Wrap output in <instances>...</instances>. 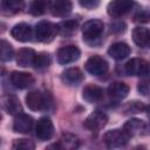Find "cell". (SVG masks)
<instances>
[{"label":"cell","instance_id":"obj_1","mask_svg":"<svg viewBox=\"0 0 150 150\" xmlns=\"http://www.w3.org/2000/svg\"><path fill=\"white\" fill-rule=\"evenodd\" d=\"M26 104L27 107L33 110V111H40V110H46L49 108L52 103V97L48 93H42V91H30L27 94L26 98Z\"/></svg>","mask_w":150,"mask_h":150},{"label":"cell","instance_id":"obj_2","mask_svg":"<svg viewBox=\"0 0 150 150\" xmlns=\"http://www.w3.org/2000/svg\"><path fill=\"white\" fill-rule=\"evenodd\" d=\"M57 34V26L50 21H40L35 26V38L40 42H50Z\"/></svg>","mask_w":150,"mask_h":150},{"label":"cell","instance_id":"obj_3","mask_svg":"<svg viewBox=\"0 0 150 150\" xmlns=\"http://www.w3.org/2000/svg\"><path fill=\"white\" fill-rule=\"evenodd\" d=\"M103 29H104V25L101 20H97V19L88 20L82 26L83 39L87 40L88 42L98 40L103 33Z\"/></svg>","mask_w":150,"mask_h":150},{"label":"cell","instance_id":"obj_4","mask_svg":"<svg viewBox=\"0 0 150 150\" xmlns=\"http://www.w3.org/2000/svg\"><path fill=\"white\" fill-rule=\"evenodd\" d=\"M134 7V0H111L107 6V12L111 18H121L128 14Z\"/></svg>","mask_w":150,"mask_h":150},{"label":"cell","instance_id":"obj_5","mask_svg":"<svg viewBox=\"0 0 150 150\" xmlns=\"http://www.w3.org/2000/svg\"><path fill=\"white\" fill-rule=\"evenodd\" d=\"M124 69L125 73L131 76H146L149 74V63L143 59L134 57L125 63Z\"/></svg>","mask_w":150,"mask_h":150},{"label":"cell","instance_id":"obj_6","mask_svg":"<svg viewBox=\"0 0 150 150\" xmlns=\"http://www.w3.org/2000/svg\"><path fill=\"white\" fill-rule=\"evenodd\" d=\"M129 141L128 135L120 129L109 130L103 135V142L109 148H121L124 146Z\"/></svg>","mask_w":150,"mask_h":150},{"label":"cell","instance_id":"obj_7","mask_svg":"<svg viewBox=\"0 0 150 150\" xmlns=\"http://www.w3.org/2000/svg\"><path fill=\"white\" fill-rule=\"evenodd\" d=\"M80 55H81L80 49L74 45H69V46L61 47L57 50L56 59L60 64H69V63L75 62L76 60H79Z\"/></svg>","mask_w":150,"mask_h":150},{"label":"cell","instance_id":"obj_8","mask_svg":"<svg viewBox=\"0 0 150 150\" xmlns=\"http://www.w3.org/2000/svg\"><path fill=\"white\" fill-rule=\"evenodd\" d=\"M84 67L89 74L94 76H100L107 73L109 66H108V62L103 57H101L100 55H94L87 60Z\"/></svg>","mask_w":150,"mask_h":150},{"label":"cell","instance_id":"obj_9","mask_svg":"<svg viewBox=\"0 0 150 150\" xmlns=\"http://www.w3.org/2000/svg\"><path fill=\"white\" fill-rule=\"evenodd\" d=\"M0 108L5 112L12 116H15L22 111V105L20 103V100L16 96L9 94L0 96Z\"/></svg>","mask_w":150,"mask_h":150},{"label":"cell","instance_id":"obj_10","mask_svg":"<svg viewBox=\"0 0 150 150\" xmlns=\"http://www.w3.org/2000/svg\"><path fill=\"white\" fill-rule=\"evenodd\" d=\"M107 122H108L107 114L100 110H95L86 118L83 125L90 131H98L107 124Z\"/></svg>","mask_w":150,"mask_h":150},{"label":"cell","instance_id":"obj_11","mask_svg":"<svg viewBox=\"0 0 150 150\" xmlns=\"http://www.w3.org/2000/svg\"><path fill=\"white\" fill-rule=\"evenodd\" d=\"M35 135L41 141H48L54 135V124L49 117H41L35 125Z\"/></svg>","mask_w":150,"mask_h":150},{"label":"cell","instance_id":"obj_12","mask_svg":"<svg viewBox=\"0 0 150 150\" xmlns=\"http://www.w3.org/2000/svg\"><path fill=\"white\" fill-rule=\"evenodd\" d=\"M146 123L139 118H131L127 121L123 125V131L128 135V137H134L137 135H143L146 131Z\"/></svg>","mask_w":150,"mask_h":150},{"label":"cell","instance_id":"obj_13","mask_svg":"<svg viewBox=\"0 0 150 150\" xmlns=\"http://www.w3.org/2000/svg\"><path fill=\"white\" fill-rule=\"evenodd\" d=\"M11 82L15 88L25 89L34 84L35 79L32 74L26 71H13L11 74Z\"/></svg>","mask_w":150,"mask_h":150},{"label":"cell","instance_id":"obj_14","mask_svg":"<svg viewBox=\"0 0 150 150\" xmlns=\"http://www.w3.org/2000/svg\"><path fill=\"white\" fill-rule=\"evenodd\" d=\"M11 35L20 42H28L33 36V28L26 22H20L11 29Z\"/></svg>","mask_w":150,"mask_h":150},{"label":"cell","instance_id":"obj_15","mask_svg":"<svg viewBox=\"0 0 150 150\" xmlns=\"http://www.w3.org/2000/svg\"><path fill=\"white\" fill-rule=\"evenodd\" d=\"M33 124H34V121H33L32 116L20 112L18 115H15V118L13 122V130L15 132H20V134H28L32 130Z\"/></svg>","mask_w":150,"mask_h":150},{"label":"cell","instance_id":"obj_16","mask_svg":"<svg viewBox=\"0 0 150 150\" xmlns=\"http://www.w3.org/2000/svg\"><path fill=\"white\" fill-rule=\"evenodd\" d=\"M104 96L103 88L96 86V84H88L82 90V97L88 103H96L100 102Z\"/></svg>","mask_w":150,"mask_h":150},{"label":"cell","instance_id":"obj_17","mask_svg":"<svg viewBox=\"0 0 150 150\" xmlns=\"http://www.w3.org/2000/svg\"><path fill=\"white\" fill-rule=\"evenodd\" d=\"M83 73L76 67L68 68L61 74V80L67 86H79L83 81Z\"/></svg>","mask_w":150,"mask_h":150},{"label":"cell","instance_id":"obj_18","mask_svg":"<svg viewBox=\"0 0 150 150\" xmlns=\"http://www.w3.org/2000/svg\"><path fill=\"white\" fill-rule=\"evenodd\" d=\"M108 96L114 101H121L129 94V86L124 82H112L108 87Z\"/></svg>","mask_w":150,"mask_h":150},{"label":"cell","instance_id":"obj_19","mask_svg":"<svg viewBox=\"0 0 150 150\" xmlns=\"http://www.w3.org/2000/svg\"><path fill=\"white\" fill-rule=\"evenodd\" d=\"M25 7V0H0V13L2 15H14Z\"/></svg>","mask_w":150,"mask_h":150},{"label":"cell","instance_id":"obj_20","mask_svg":"<svg viewBox=\"0 0 150 150\" xmlns=\"http://www.w3.org/2000/svg\"><path fill=\"white\" fill-rule=\"evenodd\" d=\"M71 9H73V4L70 0H55L50 8L52 14L59 18H64L69 15L71 13Z\"/></svg>","mask_w":150,"mask_h":150},{"label":"cell","instance_id":"obj_21","mask_svg":"<svg viewBox=\"0 0 150 150\" xmlns=\"http://www.w3.org/2000/svg\"><path fill=\"white\" fill-rule=\"evenodd\" d=\"M130 52H131L130 47L124 42H115L108 49V54L115 60L125 59L127 56L130 55Z\"/></svg>","mask_w":150,"mask_h":150},{"label":"cell","instance_id":"obj_22","mask_svg":"<svg viewBox=\"0 0 150 150\" xmlns=\"http://www.w3.org/2000/svg\"><path fill=\"white\" fill-rule=\"evenodd\" d=\"M35 54V50L32 48H21L16 53V63L23 68L32 67Z\"/></svg>","mask_w":150,"mask_h":150},{"label":"cell","instance_id":"obj_23","mask_svg":"<svg viewBox=\"0 0 150 150\" xmlns=\"http://www.w3.org/2000/svg\"><path fill=\"white\" fill-rule=\"evenodd\" d=\"M132 40L134 42L141 47V48H146L150 43V33L149 29L145 27H136L132 30Z\"/></svg>","mask_w":150,"mask_h":150},{"label":"cell","instance_id":"obj_24","mask_svg":"<svg viewBox=\"0 0 150 150\" xmlns=\"http://www.w3.org/2000/svg\"><path fill=\"white\" fill-rule=\"evenodd\" d=\"M57 144L59 148L62 150H73L80 145V139L73 134H63Z\"/></svg>","mask_w":150,"mask_h":150},{"label":"cell","instance_id":"obj_25","mask_svg":"<svg viewBox=\"0 0 150 150\" xmlns=\"http://www.w3.org/2000/svg\"><path fill=\"white\" fill-rule=\"evenodd\" d=\"M50 5V0H33L29 7V13L34 16H40L45 14Z\"/></svg>","mask_w":150,"mask_h":150},{"label":"cell","instance_id":"obj_26","mask_svg":"<svg viewBox=\"0 0 150 150\" xmlns=\"http://www.w3.org/2000/svg\"><path fill=\"white\" fill-rule=\"evenodd\" d=\"M56 26H57V33L67 36V35H71L74 32H76L79 22H77V20H64Z\"/></svg>","mask_w":150,"mask_h":150},{"label":"cell","instance_id":"obj_27","mask_svg":"<svg viewBox=\"0 0 150 150\" xmlns=\"http://www.w3.org/2000/svg\"><path fill=\"white\" fill-rule=\"evenodd\" d=\"M13 57H14L13 46L6 40H0V61L8 62Z\"/></svg>","mask_w":150,"mask_h":150},{"label":"cell","instance_id":"obj_28","mask_svg":"<svg viewBox=\"0 0 150 150\" xmlns=\"http://www.w3.org/2000/svg\"><path fill=\"white\" fill-rule=\"evenodd\" d=\"M50 64V56L48 53H39V54H35V57H34V61H33V67L36 68V69H43V68H47L48 66Z\"/></svg>","mask_w":150,"mask_h":150},{"label":"cell","instance_id":"obj_29","mask_svg":"<svg viewBox=\"0 0 150 150\" xmlns=\"http://www.w3.org/2000/svg\"><path fill=\"white\" fill-rule=\"evenodd\" d=\"M12 148L13 149H18V150H33L35 148V144L30 139L19 138V139H14L13 141Z\"/></svg>","mask_w":150,"mask_h":150},{"label":"cell","instance_id":"obj_30","mask_svg":"<svg viewBox=\"0 0 150 150\" xmlns=\"http://www.w3.org/2000/svg\"><path fill=\"white\" fill-rule=\"evenodd\" d=\"M145 109H146V107L142 102H129L127 104L124 111H125V114H135V112H139Z\"/></svg>","mask_w":150,"mask_h":150},{"label":"cell","instance_id":"obj_31","mask_svg":"<svg viewBox=\"0 0 150 150\" xmlns=\"http://www.w3.org/2000/svg\"><path fill=\"white\" fill-rule=\"evenodd\" d=\"M80 4L82 7L91 9V8H95L100 4V0H80Z\"/></svg>","mask_w":150,"mask_h":150},{"label":"cell","instance_id":"obj_32","mask_svg":"<svg viewBox=\"0 0 150 150\" xmlns=\"http://www.w3.org/2000/svg\"><path fill=\"white\" fill-rule=\"evenodd\" d=\"M137 89H138V91H139L142 95L148 96V94H149V84H148V81L139 82V83H138Z\"/></svg>","mask_w":150,"mask_h":150},{"label":"cell","instance_id":"obj_33","mask_svg":"<svg viewBox=\"0 0 150 150\" xmlns=\"http://www.w3.org/2000/svg\"><path fill=\"white\" fill-rule=\"evenodd\" d=\"M148 20H149V14L146 12L138 13L135 16V21H137V22H148Z\"/></svg>","mask_w":150,"mask_h":150},{"label":"cell","instance_id":"obj_34","mask_svg":"<svg viewBox=\"0 0 150 150\" xmlns=\"http://www.w3.org/2000/svg\"><path fill=\"white\" fill-rule=\"evenodd\" d=\"M2 73H4V68L0 67V75H2Z\"/></svg>","mask_w":150,"mask_h":150},{"label":"cell","instance_id":"obj_35","mask_svg":"<svg viewBox=\"0 0 150 150\" xmlns=\"http://www.w3.org/2000/svg\"><path fill=\"white\" fill-rule=\"evenodd\" d=\"M0 120H1V114H0Z\"/></svg>","mask_w":150,"mask_h":150}]
</instances>
